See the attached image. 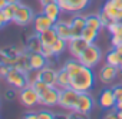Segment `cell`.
Listing matches in <instances>:
<instances>
[{"instance_id":"15","label":"cell","mask_w":122,"mask_h":119,"mask_svg":"<svg viewBox=\"0 0 122 119\" xmlns=\"http://www.w3.org/2000/svg\"><path fill=\"white\" fill-rule=\"evenodd\" d=\"M118 72H119V68L106 63L99 70V80L102 83H112L118 78Z\"/></svg>"},{"instance_id":"16","label":"cell","mask_w":122,"mask_h":119,"mask_svg":"<svg viewBox=\"0 0 122 119\" xmlns=\"http://www.w3.org/2000/svg\"><path fill=\"white\" fill-rule=\"evenodd\" d=\"M56 79H57V70L53 69L52 66L46 65L45 68L39 69V80H43L50 86H56Z\"/></svg>"},{"instance_id":"26","label":"cell","mask_w":122,"mask_h":119,"mask_svg":"<svg viewBox=\"0 0 122 119\" xmlns=\"http://www.w3.org/2000/svg\"><path fill=\"white\" fill-rule=\"evenodd\" d=\"M82 66H83V65L78 60L76 57H75V59H69V60H66V62H65V65H63V68L68 70V73L71 75V78H72V76H73V75H75L81 68H82Z\"/></svg>"},{"instance_id":"27","label":"cell","mask_w":122,"mask_h":119,"mask_svg":"<svg viewBox=\"0 0 122 119\" xmlns=\"http://www.w3.org/2000/svg\"><path fill=\"white\" fill-rule=\"evenodd\" d=\"M52 49H53L55 56H60V55H62L68 49V40H65L62 37H57V40L52 45Z\"/></svg>"},{"instance_id":"25","label":"cell","mask_w":122,"mask_h":119,"mask_svg":"<svg viewBox=\"0 0 122 119\" xmlns=\"http://www.w3.org/2000/svg\"><path fill=\"white\" fill-rule=\"evenodd\" d=\"M19 5H20V3H7V5L2 9V12H3V15H5V17H6V20H7L9 23H12V22H13V19H15V15H16V10H17Z\"/></svg>"},{"instance_id":"5","label":"cell","mask_w":122,"mask_h":119,"mask_svg":"<svg viewBox=\"0 0 122 119\" xmlns=\"http://www.w3.org/2000/svg\"><path fill=\"white\" fill-rule=\"evenodd\" d=\"M56 2L59 3L63 13H69V15L83 12L91 5V0H56Z\"/></svg>"},{"instance_id":"21","label":"cell","mask_w":122,"mask_h":119,"mask_svg":"<svg viewBox=\"0 0 122 119\" xmlns=\"http://www.w3.org/2000/svg\"><path fill=\"white\" fill-rule=\"evenodd\" d=\"M42 47H43V43H42V40H40L39 33H36V35H33V36H30V37L27 39L25 50L29 52V53H33V52H40Z\"/></svg>"},{"instance_id":"3","label":"cell","mask_w":122,"mask_h":119,"mask_svg":"<svg viewBox=\"0 0 122 119\" xmlns=\"http://www.w3.org/2000/svg\"><path fill=\"white\" fill-rule=\"evenodd\" d=\"M5 79H6V82L10 86H13L17 90H20V89H23L25 86L29 85L27 73L23 72V70H20V69H17V68H15V66L10 68V70L7 72V75L5 76Z\"/></svg>"},{"instance_id":"35","label":"cell","mask_w":122,"mask_h":119,"mask_svg":"<svg viewBox=\"0 0 122 119\" xmlns=\"http://www.w3.org/2000/svg\"><path fill=\"white\" fill-rule=\"evenodd\" d=\"M113 93H115V96H116V102H118V100H122V83L113 88Z\"/></svg>"},{"instance_id":"13","label":"cell","mask_w":122,"mask_h":119,"mask_svg":"<svg viewBox=\"0 0 122 119\" xmlns=\"http://www.w3.org/2000/svg\"><path fill=\"white\" fill-rule=\"evenodd\" d=\"M53 25H55V22H53L50 17H47L43 12L39 13V15H36L35 19H33V29H35V33H42V32H45V30L53 27Z\"/></svg>"},{"instance_id":"20","label":"cell","mask_w":122,"mask_h":119,"mask_svg":"<svg viewBox=\"0 0 122 119\" xmlns=\"http://www.w3.org/2000/svg\"><path fill=\"white\" fill-rule=\"evenodd\" d=\"M15 68H17V69H20V70H23V72H29L32 68H30V59H29V53L26 52V50H23V52H20L19 55H17V57H16V62H15V65H13Z\"/></svg>"},{"instance_id":"1","label":"cell","mask_w":122,"mask_h":119,"mask_svg":"<svg viewBox=\"0 0 122 119\" xmlns=\"http://www.w3.org/2000/svg\"><path fill=\"white\" fill-rule=\"evenodd\" d=\"M95 86V76L91 68L82 66L72 78H71V88L78 92H91Z\"/></svg>"},{"instance_id":"10","label":"cell","mask_w":122,"mask_h":119,"mask_svg":"<svg viewBox=\"0 0 122 119\" xmlns=\"http://www.w3.org/2000/svg\"><path fill=\"white\" fill-rule=\"evenodd\" d=\"M71 22H72V16L69 19H62L60 17L57 22H55L53 27L57 33L59 37H62L65 40H69L72 37V29H71Z\"/></svg>"},{"instance_id":"44","label":"cell","mask_w":122,"mask_h":119,"mask_svg":"<svg viewBox=\"0 0 122 119\" xmlns=\"http://www.w3.org/2000/svg\"><path fill=\"white\" fill-rule=\"evenodd\" d=\"M119 70H122V60H121V63H119Z\"/></svg>"},{"instance_id":"39","label":"cell","mask_w":122,"mask_h":119,"mask_svg":"<svg viewBox=\"0 0 122 119\" xmlns=\"http://www.w3.org/2000/svg\"><path fill=\"white\" fill-rule=\"evenodd\" d=\"M6 5H7V2H6V0H0V10H2V9L6 6Z\"/></svg>"},{"instance_id":"34","label":"cell","mask_w":122,"mask_h":119,"mask_svg":"<svg viewBox=\"0 0 122 119\" xmlns=\"http://www.w3.org/2000/svg\"><path fill=\"white\" fill-rule=\"evenodd\" d=\"M122 43V36H119V35H112V37H111V45L113 46V47H116L118 45H121Z\"/></svg>"},{"instance_id":"23","label":"cell","mask_w":122,"mask_h":119,"mask_svg":"<svg viewBox=\"0 0 122 119\" xmlns=\"http://www.w3.org/2000/svg\"><path fill=\"white\" fill-rule=\"evenodd\" d=\"M39 36H40V40H42V43L45 46H52L57 40V37H59L57 33H56V30H55V27H50V29L45 30V32L39 33Z\"/></svg>"},{"instance_id":"28","label":"cell","mask_w":122,"mask_h":119,"mask_svg":"<svg viewBox=\"0 0 122 119\" xmlns=\"http://www.w3.org/2000/svg\"><path fill=\"white\" fill-rule=\"evenodd\" d=\"M98 35H99V30H95V29H92V27H89V26H86V27L83 29V32H82V37H83L88 43H95Z\"/></svg>"},{"instance_id":"14","label":"cell","mask_w":122,"mask_h":119,"mask_svg":"<svg viewBox=\"0 0 122 119\" xmlns=\"http://www.w3.org/2000/svg\"><path fill=\"white\" fill-rule=\"evenodd\" d=\"M85 27H86V16H82L79 13H72V22H71L72 37H81Z\"/></svg>"},{"instance_id":"12","label":"cell","mask_w":122,"mask_h":119,"mask_svg":"<svg viewBox=\"0 0 122 119\" xmlns=\"http://www.w3.org/2000/svg\"><path fill=\"white\" fill-rule=\"evenodd\" d=\"M99 106L105 110L108 109H113L116 106V96L113 93V89H103L99 95Z\"/></svg>"},{"instance_id":"17","label":"cell","mask_w":122,"mask_h":119,"mask_svg":"<svg viewBox=\"0 0 122 119\" xmlns=\"http://www.w3.org/2000/svg\"><path fill=\"white\" fill-rule=\"evenodd\" d=\"M43 13H45L47 17H50L53 22H57V20L60 19V16H62L63 10L60 9L59 3L55 0V2L47 3V5H45V6H43Z\"/></svg>"},{"instance_id":"6","label":"cell","mask_w":122,"mask_h":119,"mask_svg":"<svg viewBox=\"0 0 122 119\" xmlns=\"http://www.w3.org/2000/svg\"><path fill=\"white\" fill-rule=\"evenodd\" d=\"M33 19H35V13L33 10L26 6V5H19L17 10H16V15H15V19L12 23L17 25V26H27L30 23H33Z\"/></svg>"},{"instance_id":"11","label":"cell","mask_w":122,"mask_h":119,"mask_svg":"<svg viewBox=\"0 0 122 119\" xmlns=\"http://www.w3.org/2000/svg\"><path fill=\"white\" fill-rule=\"evenodd\" d=\"M89 43L81 36V37H71L69 40H68V50H69V53L72 55V57H79L81 56V53L86 49V46H88Z\"/></svg>"},{"instance_id":"36","label":"cell","mask_w":122,"mask_h":119,"mask_svg":"<svg viewBox=\"0 0 122 119\" xmlns=\"http://www.w3.org/2000/svg\"><path fill=\"white\" fill-rule=\"evenodd\" d=\"M9 22L6 20V17H5V15H3V12L2 10H0V29H3L6 25H7Z\"/></svg>"},{"instance_id":"19","label":"cell","mask_w":122,"mask_h":119,"mask_svg":"<svg viewBox=\"0 0 122 119\" xmlns=\"http://www.w3.org/2000/svg\"><path fill=\"white\" fill-rule=\"evenodd\" d=\"M29 53V52H27ZM29 59H30V68L32 69H42L45 68L49 62H47V59L40 53V52H33V53H29Z\"/></svg>"},{"instance_id":"30","label":"cell","mask_w":122,"mask_h":119,"mask_svg":"<svg viewBox=\"0 0 122 119\" xmlns=\"http://www.w3.org/2000/svg\"><path fill=\"white\" fill-rule=\"evenodd\" d=\"M40 53L47 59V62H50L53 57H56L55 56V53H53V49H52V46H45L43 45V47H42V50H40Z\"/></svg>"},{"instance_id":"4","label":"cell","mask_w":122,"mask_h":119,"mask_svg":"<svg viewBox=\"0 0 122 119\" xmlns=\"http://www.w3.org/2000/svg\"><path fill=\"white\" fill-rule=\"evenodd\" d=\"M79 93L78 90H75L73 88H66V89H60V96H59V106L68 109V110H75V106L78 103L79 99Z\"/></svg>"},{"instance_id":"41","label":"cell","mask_w":122,"mask_h":119,"mask_svg":"<svg viewBox=\"0 0 122 119\" xmlns=\"http://www.w3.org/2000/svg\"><path fill=\"white\" fill-rule=\"evenodd\" d=\"M7 3H20V0H6Z\"/></svg>"},{"instance_id":"2","label":"cell","mask_w":122,"mask_h":119,"mask_svg":"<svg viewBox=\"0 0 122 119\" xmlns=\"http://www.w3.org/2000/svg\"><path fill=\"white\" fill-rule=\"evenodd\" d=\"M101 59H102V52H101V49H99L95 43H89V45L86 46V49H85V50L81 53V56L78 57V60H79L83 66L93 69L95 66L99 65Z\"/></svg>"},{"instance_id":"32","label":"cell","mask_w":122,"mask_h":119,"mask_svg":"<svg viewBox=\"0 0 122 119\" xmlns=\"http://www.w3.org/2000/svg\"><path fill=\"white\" fill-rule=\"evenodd\" d=\"M98 16H99V20H101V23H102V27H108V25L112 22V20H111V17H109V16H108V15H106L103 10H101V13H99Z\"/></svg>"},{"instance_id":"24","label":"cell","mask_w":122,"mask_h":119,"mask_svg":"<svg viewBox=\"0 0 122 119\" xmlns=\"http://www.w3.org/2000/svg\"><path fill=\"white\" fill-rule=\"evenodd\" d=\"M105 60H106V63H108V65H112V66L119 68V63H121V60H122V55H121L115 47H113L112 50H109V52L106 53Z\"/></svg>"},{"instance_id":"18","label":"cell","mask_w":122,"mask_h":119,"mask_svg":"<svg viewBox=\"0 0 122 119\" xmlns=\"http://www.w3.org/2000/svg\"><path fill=\"white\" fill-rule=\"evenodd\" d=\"M102 10L111 17L112 22H122V10H119L111 0H106V3L103 5Z\"/></svg>"},{"instance_id":"22","label":"cell","mask_w":122,"mask_h":119,"mask_svg":"<svg viewBox=\"0 0 122 119\" xmlns=\"http://www.w3.org/2000/svg\"><path fill=\"white\" fill-rule=\"evenodd\" d=\"M56 88L59 89H66L71 88V75L65 68L57 70V79H56Z\"/></svg>"},{"instance_id":"9","label":"cell","mask_w":122,"mask_h":119,"mask_svg":"<svg viewBox=\"0 0 122 119\" xmlns=\"http://www.w3.org/2000/svg\"><path fill=\"white\" fill-rule=\"evenodd\" d=\"M59 96H60V89L56 86H49L46 90L39 93V103L45 106H55L59 103Z\"/></svg>"},{"instance_id":"38","label":"cell","mask_w":122,"mask_h":119,"mask_svg":"<svg viewBox=\"0 0 122 119\" xmlns=\"http://www.w3.org/2000/svg\"><path fill=\"white\" fill-rule=\"evenodd\" d=\"M52 2H55V0H40V5H42V6H45V5L52 3Z\"/></svg>"},{"instance_id":"40","label":"cell","mask_w":122,"mask_h":119,"mask_svg":"<svg viewBox=\"0 0 122 119\" xmlns=\"http://www.w3.org/2000/svg\"><path fill=\"white\" fill-rule=\"evenodd\" d=\"M115 49H116V50H118V52H119V53L122 55V43H121V45H118V46H116Z\"/></svg>"},{"instance_id":"42","label":"cell","mask_w":122,"mask_h":119,"mask_svg":"<svg viewBox=\"0 0 122 119\" xmlns=\"http://www.w3.org/2000/svg\"><path fill=\"white\" fill-rule=\"evenodd\" d=\"M118 79H121V83H122V70L118 72Z\"/></svg>"},{"instance_id":"33","label":"cell","mask_w":122,"mask_h":119,"mask_svg":"<svg viewBox=\"0 0 122 119\" xmlns=\"http://www.w3.org/2000/svg\"><path fill=\"white\" fill-rule=\"evenodd\" d=\"M37 115H39V119H53L55 118V115L49 110H40L37 112Z\"/></svg>"},{"instance_id":"31","label":"cell","mask_w":122,"mask_h":119,"mask_svg":"<svg viewBox=\"0 0 122 119\" xmlns=\"http://www.w3.org/2000/svg\"><path fill=\"white\" fill-rule=\"evenodd\" d=\"M32 86L37 90V93H42V92H43V90H46L50 85H47V83H46V82H43V80H36L35 83H32Z\"/></svg>"},{"instance_id":"37","label":"cell","mask_w":122,"mask_h":119,"mask_svg":"<svg viewBox=\"0 0 122 119\" xmlns=\"http://www.w3.org/2000/svg\"><path fill=\"white\" fill-rule=\"evenodd\" d=\"M25 118L26 119H39V115H37V112H29L25 115Z\"/></svg>"},{"instance_id":"7","label":"cell","mask_w":122,"mask_h":119,"mask_svg":"<svg viewBox=\"0 0 122 119\" xmlns=\"http://www.w3.org/2000/svg\"><path fill=\"white\" fill-rule=\"evenodd\" d=\"M19 100L27 108H33L39 103V93L32 85H27L19 90Z\"/></svg>"},{"instance_id":"43","label":"cell","mask_w":122,"mask_h":119,"mask_svg":"<svg viewBox=\"0 0 122 119\" xmlns=\"http://www.w3.org/2000/svg\"><path fill=\"white\" fill-rule=\"evenodd\" d=\"M118 118H119V119H122V109H121V110H118Z\"/></svg>"},{"instance_id":"8","label":"cell","mask_w":122,"mask_h":119,"mask_svg":"<svg viewBox=\"0 0 122 119\" xmlns=\"http://www.w3.org/2000/svg\"><path fill=\"white\" fill-rule=\"evenodd\" d=\"M93 109V99L91 98L89 92H82L79 93V99H78V103L75 106V113L76 115H81V116H86L92 112Z\"/></svg>"},{"instance_id":"29","label":"cell","mask_w":122,"mask_h":119,"mask_svg":"<svg viewBox=\"0 0 122 119\" xmlns=\"http://www.w3.org/2000/svg\"><path fill=\"white\" fill-rule=\"evenodd\" d=\"M86 26L95 29V30H101L102 29V23L99 20V16L98 15H89L86 16Z\"/></svg>"}]
</instances>
